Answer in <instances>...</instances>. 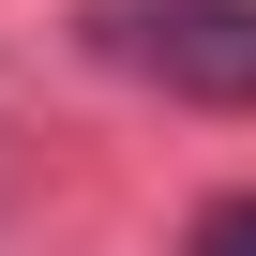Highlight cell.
I'll list each match as a JSON object with an SVG mask.
<instances>
[{
    "mask_svg": "<svg viewBox=\"0 0 256 256\" xmlns=\"http://www.w3.org/2000/svg\"><path fill=\"white\" fill-rule=\"evenodd\" d=\"M120 60L166 76L181 106H256V0H136Z\"/></svg>",
    "mask_w": 256,
    "mask_h": 256,
    "instance_id": "cell-1",
    "label": "cell"
},
{
    "mask_svg": "<svg viewBox=\"0 0 256 256\" xmlns=\"http://www.w3.org/2000/svg\"><path fill=\"white\" fill-rule=\"evenodd\" d=\"M196 256H256V196H226V211H196Z\"/></svg>",
    "mask_w": 256,
    "mask_h": 256,
    "instance_id": "cell-2",
    "label": "cell"
}]
</instances>
